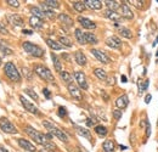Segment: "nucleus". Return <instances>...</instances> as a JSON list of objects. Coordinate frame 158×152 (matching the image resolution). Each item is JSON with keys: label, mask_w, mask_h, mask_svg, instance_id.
<instances>
[{"label": "nucleus", "mask_w": 158, "mask_h": 152, "mask_svg": "<svg viewBox=\"0 0 158 152\" xmlns=\"http://www.w3.org/2000/svg\"><path fill=\"white\" fill-rule=\"evenodd\" d=\"M67 88H68L69 94L72 95V97H74V99H75V100H78V101H82L83 95H82V91H80V89H79L77 85H74V84L72 83V84L67 85Z\"/></svg>", "instance_id": "12"}, {"label": "nucleus", "mask_w": 158, "mask_h": 152, "mask_svg": "<svg viewBox=\"0 0 158 152\" xmlns=\"http://www.w3.org/2000/svg\"><path fill=\"white\" fill-rule=\"evenodd\" d=\"M34 72H35L37 76H39L45 82H49V83H54L55 82V78H54L51 71L48 67L43 66V64H35L34 66Z\"/></svg>", "instance_id": "3"}, {"label": "nucleus", "mask_w": 158, "mask_h": 152, "mask_svg": "<svg viewBox=\"0 0 158 152\" xmlns=\"http://www.w3.org/2000/svg\"><path fill=\"white\" fill-rule=\"evenodd\" d=\"M22 33H23V34H27V35H31V34H33V32H32V30H29V29H23V30H22Z\"/></svg>", "instance_id": "52"}, {"label": "nucleus", "mask_w": 158, "mask_h": 152, "mask_svg": "<svg viewBox=\"0 0 158 152\" xmlns=\"http://www.w3.org/2000/svg\"><path fill=\"white\" fill-rule=\"evenodd\" d=\"M96 122H97V121H96V118H95V117L88 118V121H87V125H88V127H93Z\"/></svg>", "instance_id": "45"}, {"label": "nucleus", "mask_w": 158, "mask_h": 152, "mask_svg": "<svg viewBox=\"0 0 158 152\" xmlns=\"http://www.w3.org/2000/svg\"><path fill=\"white\" fill-rule=\"evenodd\" d=\"M0 33L1 34H9V30L6 29V27L2 23H0Z\"/></svg>", "instance_id": "48"}, {"label": "nucleus", "mask_w": 158, "mask_h": 152, "mask_svg": "<svg viewBox=\"0 0 158 152\" xmlns=\"http://www.w3.org/2000/svg\"><path fill=\"white\" fill-rule=\"evenodd\" d=\"M0 152H1V151H0Z\"/></svg>", "instance_id": "59"}, {"label": "nucleus", "mask_w": 158, "mask_h": 152, "mask_svg": "<svg viewBox=\"0 0 158 152\" xmlns=\"http://www.w3.org/2000/svg\"><path fill=\"white\" fill-rule=\"evenodd\" d=\"M20 101H21V103L23 105V107L26 108V111L31 112V113L35 115V116H39V115H40V112H39V110H38V107H37L35 105H33L31 101H28L26 97H23L22 95L20 96Z\"/></svg>", "instance_id": "7"}, {"label": "nucleus", "mask_w": 158, "mask_h": 152, "mask_svg": "<svg viewBox=\"0 0 158 152\" xmlns=\"http://www.w3.org/2000/svg\"><path fill=\"white\" fill-rule=\"evenodd\" d=\"M74 35H75V39H77V41H78L79 44H82V45L87 44V40H85V33L82 32V29L77 28V29L74 30Z\"/></svg>", "instance_id": "22"}, {"label": "nucleus", "mask_w": 158, "mask_h": 152, "mask_svg": "<svg viewBox=\"0 0 158 152\" xmlns=\"http://www.w3.org/2000/svg\"><path fill=\"white\" fill-rule=\"evenodd\" d=\"M78 22L82 25V27H84V28H87V29H95V28H96V25H95L91 20H89V18H87V17L79 16V17H78Z\"/></svg>", "instance_id": "14"}, {"label": "nucleus", "mask_w": 158, "mask_h": 152, "mask_svg": "<svg viewBox=\"0 0 158 152\" xmlns=\"http://www.w3.org/2000/svg\"><path fill=\"white\" fill-rule=\"evenodd\" d=\"M112 115H113V117H114V119H121V117H122V115H123V112L121 111V110H114L113 112H112Z\"/></svg>", "instance_id": "42"}, {"label": "nucleus", "mask_w": 158, "mask_h": 152, "mask_svg": "<svg viewBox=\"0 0 158 152\" xmlns=\"http://www.w3.org/2000/svg\"><path fill=\"white\" fill-rule=\"evenodd\" d=\"M0 50L4 53V55H12V53H13L10 48H7V46L2 45V41H0Z\"/></svg>", "instance_id": "38"}, {"label": "nucleus", "mask_w": 158, "mask_h": 152, "mask_svg": "<svg viewBox=\"0 0 158 152\" xmlns=\"http://www.w3.org/2000/svg\"><path fill=\"white\" fill-rule=\"evenodd\" d=\"M4 72L6 74V77L12 80V82H21V74L20 72L17 71L16 66L12 63V62H6V64L4 66Z\"/></svg>", "instance_id": "4"}, {"label": "nucleus", "mask_w": 158, "mask_h": 152, "mask_svg": "<svg viewBox=\"0 0 158 152\" xmlns=\"http://www.w3.org/2000/svg\"><path fill=\"white\" fill-rule=\"evenodd\" d=\"M31 12L33 14L34 17H38V18H40V20H43V18L45 17V14H44L39 7H32Z\"/></svg>", "instance_id": "34"}, {"label": "nucleus", "mask_w": 158, "mask_h": 152, "mask_svg": "<svg viewBox=\"0 0 158 152\" xmlns=\"http://www.w3.org/2000/svg\"><path fill=\"white\" fill-rule=\"evenodd\" d=\"M59 41H60V44H61L62 46H66V48H72V45H73V43H72L67 37H60Z\"/></svg>", "instance_id": "36"}, {"label": "nucleus", "mask_w": 158, "mask_h": 152, "mask_svg": "<svg viewBox=\"0 0 158 152\" xmlns=\"http://www.w3.org/2000/svg\"><path fill=\"white\" fill-rule=\"evenodd\" d=\"M84 4H85L88 7L93 9V10H100V9L102 7V2L98 1V0H85Z\"/></svg>", "instance_id": "21"}, {"label": "nucleus", "mask_w": 158, "mask_h": 152, "mask_svg": "<svg viewBox=\"0 0 158 152\" xmlns=\"http://www.w3.org/2000/svg\"><path fill=\"white\" fill-rule=\"evenodd\" d=\"M43 125L49 130L50 134L55 135V136L59 138L61 141H63V142H67V141H68V136L66 135V133H64L63 130H61L60 128H57L55 124H52L50 121H43Z\"/></svg>", "instance_id": "2"}, {"label": "nucleus", "mask_w": 158, "mask_h": 152, "mask_svg": "<svg viewBox=\"0 0 158 152\" xmlns=\"http://www.w3.org/2000/svg\"><path fill=\"white\" fill-rule=\"evenodd\" d=\"M148 84H150V80H148V79L144 82V90H146V89L148 88Z\"/></svg>", "instance_id": "51"}, {"label": "nucleus", "mask_w": 158, "mask_h": 152, "mask_svg": "<svg viewBox=\"0 0 158 152\" xmlns=\"http://www.w3.org/2000/svg\"><path fill=\"white\" fill-rule=\"evenodd\" d=\"M105 4H106V6L108 7V10H111V11H116L117 9H119L122 5H121V2L119 1H116V0H106L105 1Z\"/></svg>", "instance_id": "25"}, {"label": "nucleus", "mask_w": 158, "mask_h": 152, "mask_svg": "<svg viewBox=\"0 0 158 152\" xmlns=\"http://www.w3.org/2000/svg\"><path fill=\"white\" fill-rule=\"evenodd\" d=\"M91 54H93L100 62H102V63H106V64H107V63L111 62V59L106 55L105 51H101V50H97V49H91Z\"/></svg>", "instance_id": "10"}, {"label": "nucleus", "mask_w": 158, "mask_h": 152, "mask_svg": "<svg viewBox=\"0 0 158 152\" xmlns=\"http://www.w3.org/2000/svg\"><path fill=\"white\" fill-rule=\"evenodd\" d=\"M25 92H26L27 95H29L33 100H38V95H37V92H34L32 89H25Z\"/></svg>", "instance_id": "41"}, {"label": "nucleus", "mask_w": 158, "mask_h": 152, "mask_svg": "<svg viewBox=\"0 0 158 152\" xmlns=\"http://www.w3.org/2000/svg\"><path fill=\"white\" fill-rule=\"evenodd\" d=\"M94 74L98 79H101V80H106V79H107V73H106L102 68H95Z\"/></svg>", "instance_id": "28"}, {"label": "nucleus", "mask_w": 158, "mask_h": 152, "mask_svg": "<svg viewBox=\"0 0 158 152\" xmlns=\"http://www.w3.org/2000/svg\"><path fill=\"white\" fill-rule=\"evenodd\" d=\"M156 56H158V51H157V53H156Z\"/></svg>", "instance_id": "58"}, {"label": "nucleus", "mask_w": 158, "mask_h": 152, "mask_svg": "<svg viewBox=\"0 0 158 152\" xmlns=\"http://www.w3.org/2000/svg\"><path fill=\"white\" fill-rule=\"evenodd\" d=\"M157 44H158V37H157V39H156V41L153 43V46H155V45H157Z\"/></svg>", "instance_id": "56"}, {"label": "nucleus", "mask_w": 158, "mask_h": 152, "mask_svg": "<svg viewBox=\"0 0 158 152\" xmlns=\"http://www.w3.org/2000/svg\"><path fill=\"white\" fill-rule=\"evenodd\" d=\"M41 9H43V12L45 14V17H48V18H50V20H54V18L56 17V15H55V12H54L52 9L45 6L44 4H41Z\"/></svg>", "instance_id": "26"}, {"label": "nucleus", "mask_w": 158, "mask_h": 152, "mask_svg": "<svg viewBox=\"0 0 158 152\" xmlns=\"http://www.w3.org/2000/svg\"><path fill=\"white\" fill-rule=\"evenodd\" d=\"M25 131L31 136L37 144H40V145H43V146H45L48 142L51 141V140L48 138L46 134H43V133L35 130L34 128H32L31 125H26V127H25Z\"/></svg>", "instance_id": "1"}, {"label": "nucleus", "mask_w": 158, "mask_h": 152, "mask_svg": "<svg viewBox=\"0 0 158 152\" xmlns=\"http://www.w3.org/2000/svg\"><path fill=\"white\" fill-rule=\"evenodd\" d=\"M102 147L106 152H112L114 150V142L112 140H106L103 144H102Z\"/></svg>", "instance_id": "32"}, {"label": "nucleus", "mask_w": 158, "mask_h": 152, "mask_svg": "<svg viewBox=\"0 0 158 152\" xmlns=\"http://www.w3.org/2000/svg\"><path fill=\"white\" fill-rule=\"evenodd\" d=\"M106 45L112 48V49H119L122 46V40L116 37V35H112V37H108L106 39Z\"/></svg>", "instance_id": "11"}, {"label": "nucleus", "mask_w": 158, "mask_h": 152, "mask_svg": "<svg viewBox=\"0 0 158 152\" xmlns=\"http://www.w3.org/2000/svg\"><path fill=\"white\" fill-rule=\"evenodd\" d=\"M119 33H121V35H122V37L128 38V39H130V38L133 37L131 30L128 29V28H125V27H119Z\"/></svg>", "instance_id": "37"}, {"label": "nucleus", "mask_w": 158, "mask_h": 152, "mask_svg": "<svg viewBox=\"0 0 158 152\" xmlns=\"http://www.w3.org/2000/svg\"><path fill=\"white\" fill-rule=\"evenodd\" d=\"M39 152H55V151H49V150H45V149H44V150H40Z\"/></svg>", "instance_id": "55"}, {"label": "nucleus", "mask_w": 158, "mask_h": 152, "mask_svg": "<svg viewBox=\"0 0 158 152\" xmlns=\"http://www.w3.org/2000/svg\"><path fill=\"white\" fill-rule=\"evenodd\" d=\"M17 142H18V145H20L23 150H26V151H29V152L37 151L35 146H34L33 144H31L28 140H26V139H17Z\"/></svg>", "instance_id": "13"}, {"label": "nucleus", "mask_w": 158, "mask_h": 152, "mask_svg": "<svg viewBox=\"0 0 158 152\" xmlns=\"http://www.w3.org/2000/svg\"><path fill=\"white\" fill-rule=\"evenodd\" d=\"M121 16L122 17H124V18H128V20H131L133 17H134V15H133V12L130 11V9H129V6L126 5V4H123L122 6H121Z\"/></svg>", "instance_id": "19"}, {"label": "nucleus", "mask_w": 158, "mask_h": 152, "mask_svg": "<svg viewBox=\"0 0 158 152\" xmlns=\"http://www.w3.org/2000/svg\"><path fill=\"white\" fill-rule=\"evenodd\" d=\"M0 129L4 133H6V134H16L17 133L16 127L9 121L7 118H1L0 119Z\"/></svg>", "instance_id": "6"}, {"label": "nucleus", "mask_w": 158, "mask_h": 152, "mask_svg": "<svg viewBox=\"0 0 158 152\" xmlns=\"http://www.w3.org/2000/svg\"><path fill=\"white\" fill-rule=\"evenodd\" d=\"M46 44H48V46H49V48H51L52 50H61V49L63 48L60 43H57V41L52 40V39H46Z\"/></svg>", "instance_id": "27"}, {"label": "nucleus", "mask_w": 158, "mask_h": 152, "mask_svg": "<svg viewBox=\"0 0 158 152\" xmlns=\"http://www.w3.org/2000/svg\"><path fill=\"white\" fill-rule=\"evenodd\" d=\"M121 79H122V82H123V83H126V82H128V79H126L125 76H122V77H121Z\"/></svg>", "instance_id": "53"}, {"label": "nucleus", "mask_w": 158, "mask_h": 152, "mask_svg": "<svg viewBox=\"0 0 158 152\" xmlns=\"http://www.w3.org/2000/svg\"><path fill=\"white\" fill-rule=\"evenodd\" d=\"M29 25H31L33 28H35V29H40L44 26V21L40 20V18H38V17L32 16L31 18H29Z\"/></svg>", "instance_id": "18"}, {"label": "nucleus", "mask_w": 158, "mask_h": 152, "mask_svg": "<svg viewBox=\"0 0 158 152\" xmlns=\"http://www.w3.org/2000/svg\"><path fill=\"white\" fill-rule=\"evenodd\" d=\"M66 115H67V110H66V107H63V106L59 107V116H60V117H64Z\"/></svg>", "instance_id": "44"}, {"label": "nucleus", "mask_w": 158, "mask_h": 152, "mask_svg": "<svg viewBox=\"0 0 158 152\" xmlns=\"http://www.w3.org/2000/svg\"><path fill=\"white\" fill-rule=\"evenodd\" d=\"M0 151H1V152H9L6 149H5V147H0Z\"/></svg>", "instance_id": "54"}, {"label": "nucleus", "mask_w": 158, "mask_h": 152, "mask_svg": "<svg viewBox=\"0 0 158 152\" xmlns=\"http://www.w3.org/2000/svg\"><path fill=\"white\" fill-rule=\"evenodd\" d=\"M22 72H23L25 77H26L28 80H31L32 78H33V72H31V69H29V68H27V67H23V68H22Z\"/></svg>", "instance_id": "39"}, {"label": "nucleus", "mask_w": 158, "mask_h": 152, "mask_svg": "<svg viewBox=\"0 0 158 152\" xmlns=\"http://www.w3.org/2000/svg\"><path fill=\"white\" fill-rule=\"evenodd\" d=\"M51 59H52L54 66H55V71L59 72V73H61V72H62V62L60 61V59H59L54 53H51Z\"/></svg>", "instance_id": "24"}, {"label": "nucleus", "mask_w": 158, "mask_h": 152, "mask_svg": "<svg viewBox=\"0 0 158 152\" xmlns=\"http://www.w3.org/2000/svg\"><path fill=\"white\" fill-rule=\"evenodd\" d=\"M74 129H75V131H77L79 135L87 138V139L90 140V141L93 140L91 134H90V130H88V129H85V128H82V127H78V125H74Z\"/></svg>", "instance_id": "16"}, {"label": "nucleus", "mask_w": 158, "mask_h": 152, "mask_svg": "<svg viewBox=\"0 0 158 152\" xmlns=\"http://www.w3.org/2000/svg\"><path fill=\"white\" fill-rule=\"evenodd\" d=\"M95 133H96L98 136H106L107 133H108V130H107V128L103 127V125H96V127H95Z\"/></svg>", "instance_id": "31"}, {"label": "nucleus", "mask_w": 158, "mask_h": 152, "mask_svg": "<svg viewBox=\"0 0 158 152\" xmlns=\"http://www.w3.org/2000/svg\"><path fill=\"white\" fill-rule=\"evenodd\" d=\"M128 2H130V4H133L136 9H139V10H141L142 7H144V1H140V0H131V1H128Z\"/></svg>", "instance_id": "40"}, {"label": "nucleus", "mask_w": 158, "mask_h": 152, "mask_svg": "<svg viewBox=\"0 0 158 152\" xmlns=\"http://www.w3.org/2000/svg\"><path fill=\"white\" fill-rule=\"evenodd\" d=\"M137 85H139V95H141L142 91H144V85H142V80L141 79L137 80Z\"/></svg>", "instance_id": "47"}, {"label": "nucleus", "mask_w": 158, "mask_h": 152, "mask_svg": "<svg viewBox=\"0 0 158 152\" xmlns=\"http://www.w3.org/2000/svg\"><path fill=\"white\" fill-rule=\"evenodd\" d=\"M74 78H75V80L78 82V85H79L82 89L87 90V89L89 88L88 82H87V77H85V74H84L83 72H80V71L74 72Z\"/></svg>", "instance_id": "8"}, {"label": "nucleus", "mask_w": 158, "mask_h": 152, "mask_svg": "<svg viewBox=\"0 0 158 152\" xmlns=\"http://www.w3.org/2000/svg\"><path fill=\"white\" fill-rule=\"evenodd\" d=\"M151 134V127H150V122L146 119V136L148 138Z\"/></svg>", "instance_id": "46"}, {"label": "nucleus", "mask_w": 158, "mask_h": 152, "mask_svg": "<svg viewBox=\"0 0 158 152\" xmlns=\"http://www.w3.org/2000/svg\"><path fill=\"white\" fill-rule=\"evenodd\" d=\"M105 17H107V18H110V20H113L114 22H118L119 20H121V15H118L116 11H111V10H106L105 11Z\"/></svg>", "instance_id": "23"}, {"label": "nucleus", "mask_w": 158, "mask_h": 152, "mask_svg": "<svg viewBox=\"0 0 158 152\" xmlns=\"http://www.w3.org/2000/svg\"><path fill=\"white\" fill-rule=\"evenodd\" d=\"M6 18H7L9 23H11V25H13V26H17V27H22V26L25 25L23 18H22L20 15H17V14H9V15L6 16Z\"/></svg>", "instance_id": "9"}, {"label": "nucleus", "mask_w": 158, "mask_h": 152, "mask_svg": "<svg viewBox=\"0 0 158 152\" xmlns=\"http://www.w3.org/2000/svg\"><path fill=\"white\" fill-rule=\"evenodd\" d=\"M128 103H129V97H128L126 95H122V96H119V97L116 100V106H117L118 108H121V110L125 108L126 106H128Z\"/></svg>", "instance_id": "15"}, {"label": "nucleus", "mask_w": 158, "mask_h": 152, "mask_svg": "<svg viewBox=\"0 0 158 152\" xmlns=\"http://www.w3.org/2000/svg\"><path fill=\"white\" fill-rule=\"evenodd\" d=\"M85 40H87V44H97V38L95 37L94 33H85Z\"/></svg>", "instance_id": "33"}, {"label": "nucleus", "mask_w": 158, "mask_h": 152, "mask_svg": "<svg viewBox=\"0 0 158 152\" xmlns=\"http://www.w3.org/2000/svg\"><path fill=\"white\" fill-rule=\"evenodd\" d=\"M22 46H23V49H25L26 53H28L29 55L34 56V57H43V56H44V53H45V51H44L40 46H38V45H35V44H33V43L25 41V43L22 44Z\"/></svg>", "instance_id": "5"}, {"label": "nucleus", "mask_w": 158, "mask_h": 152, "mask_svg": "<svg viewBox=\"0 0 158 152\" xmlns=\"http://www.w3.org/2000/svg\"><path fill=\"white\" fill-rule=\"evenodd\" d=\"M43 94H44V96H45L46 99H50V97H51V94H50V90H49V89H43Z\"/></svg>", "instance_id": "49"}, {"label": "nucleus", "mask_w": 158, "mask_h": 152, "mask_svg": "<svg viewBox=\"0 0 158 152\" xmlns=\"http://www.w3.org/2000/svg\"><path fill=\"white\" fill-rule=\"evenodd\" d=\"M151 99H152V96H151L150 94H147L146 97H145V102H146V103H150V102H151Z\"/></svg>", "instance_id": "50"}, {"label": "nucleus", "mask_w": 158, "mask_h": 152, "mask_svg": "<svg viewBox=\"0 0 158 152\" xmlns=\"http://www.w3.org/2000/svg\"><path fill=\"white\" fill-rule=\"evenodd\" d=\"M73 7H74V10H75V11H78V12H83V11L85 10L87 5L84 4V1H74V2H73Z\"/></svg>", "instance_id": "35"}, {"label": "nucleus", "mask_w": 158, "mask_h": 152, "mask_svg": "<svg viewBox=\"0 0 158 152\" xmlns=\"http://www.w3.org/2000/svg\"><path fill=\"white\" fill-rule=\"evenodd\" d=\"M6 4H9V5L12 6V7H18V6H20V1H18V0H7Z\"/></svg>", "instance_id": "43"}, {"label": "nucleus", "mask_w": 158, "mask_h": 152, "mask_svg": "<svg viewBox=\"0 0 158 152\" xmlns=\"http://www.w3.org/2000/svg\"><path fill=\"white\" fill-rule=\"evenodd\" d=\"M60 77H61V79H62L63 82H66V83H67V85L72 84V80H73V78H72V76L69 74V72L62 71V72L60 73Z\"/></svg>", "instance_id": "29"}, {"label": "nucleus", "mask_w": 158, "mask_h": 152, "mask_svg": "<svg viewBox=\"0 0 158 152\" xmlns=\"http://www.w3.org/2000/svg\"><path fill=\"white\" fill-rule=\"evenodd\" d=\"M41 4H44L45 6H48L50 9H57L60 6V1H57V0H45V1H41Z\"/></svg>", "instance_id": "30"}, {"label": "nucleus", "mask_w": 158, "mask_h": 152, "mask_svg": "<svg viewBox=\"0 0 158 152\" xmlns=\"http://www.w3.org/2000/svg\"><path fill=\"white\" fill-rule=\"evenodd\" d=\"M59 20L61 21V23L64 25V26H67V27H72L73 26V20L68 16V15H66V14H60L59 15Z\"/></svg>", "instance_id": "20"}, {"label": "nucleus", "mask_w": 158, "mask_h": 152, "mask_svg": "<svg viewBox=\"0 0 158 152\" xmlns=\"http://www.w3.org/2000/svg\"><path fill=\"white\" fill-rule=\"evenodd\" d=\"M1 62H2V60H1V57H0V66H1Z\"/></svg>", "instance_id": "57"}, {"label": "nucleus", "mask_w": 158, "mask_h": 152, "mask_svg": "<svg viewBox=\"0 0 158 152\" xmlns=\"http://www.w3.org/2000/svg\"><path fill=\"white\" fill-rule=\"evenodd\" d=\"M74 59H75V62H77L79 66H85V64H87V57H85V55L83 54V51H80V50L75 51Z\"/></svg>", "instance_id": "17"}]
</instances>
